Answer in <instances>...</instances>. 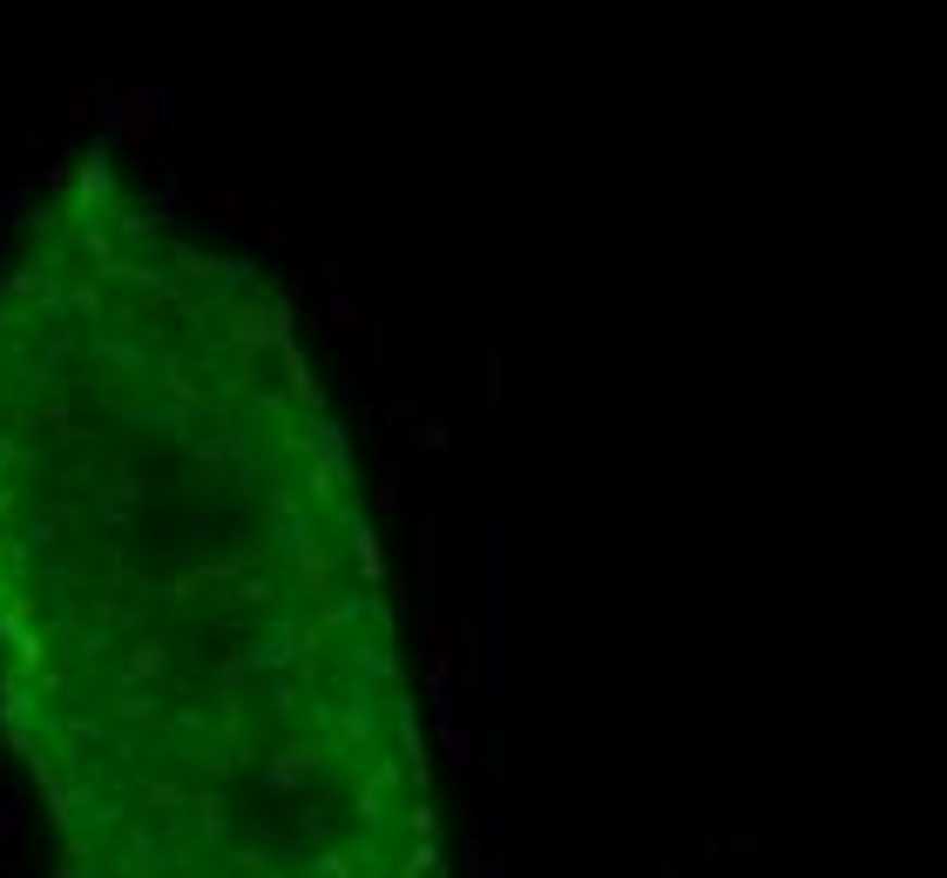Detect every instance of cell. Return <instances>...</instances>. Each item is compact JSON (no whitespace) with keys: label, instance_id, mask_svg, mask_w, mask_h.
I'll return each instance as SVG.
<instances>
[{"label":"cell","instance_id":"cell-1","mask_svg":"<svg viewBox=\"0 0 947 878\" xmlns=\"http://www.w3.org/2000/svg\"><path fill=\"white\" fill-rule=\"evenodd\" d=\"M365 554L244 264L115 170L0 258V724L75 878H244Z\"/></svg>","mask_w":947,"mask_h":878}]
</instances>
